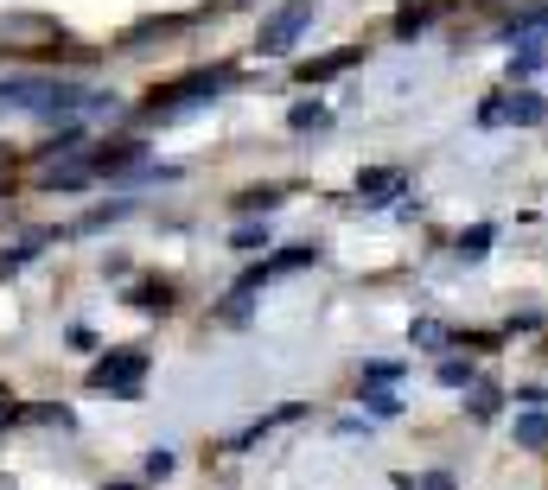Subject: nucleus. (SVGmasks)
Segmentation results:
<instances>
[{"label": "nucleus", "instance_id": "412c9836", "mask_svg": "<svg viewBox=\"0 0 548 490\" xmlns=\"http://www.w3.org/2000/svg\"><path fill=\"white\" fill-rule=\"evenodd\" d=\"M13 414H20V408H7V401H0V427H7V420H13Z\"/></svg>", "mask_w": 548, "mask_h": 490}, {"label": "nucleus", "instance_id": "4468645a", "mask_svg": "<svg viewBox=\"0 0 548 490\" xmlns=\"http://www.w3.org/2000/svg\"><path fill=\"white\" fill-rule=\"evenodd\" d=\"M166 300H173V287H141V293H134L141 312H166Z\"/></svg>", "mask_w": 548, "mask_h": 490}, {"label": "nucleus", "instance_id": "f8f14e48", "mask_svg": "<svg viewBox=\"0 0 548 490\" xmlns=\"http://www.w3.org/2000/svg\"><path fill=\"white\" fill-rule=\"evenodd\" d=\"M427 20H434V7H402V13H396V32L408 39V32H421Z\"/></svg>", "mask_w": 548, "mask_h": 490}, {"label": "nucleus", "instance_id": "f3484780", "mask_svg": "<svg viewBox=\"0 0 548 490\" xmlns=\"http://www.w3.org/2000/svg\"><path fill=\"white\" fill-rule=\"evenodd\" d=\"M485 249H491V230H485V223H478L472 236H459V255H485Z\"/></svg>", "mask_w": 548, "mask_h": 490}, {"label": "nucleus", "instance_id": "39448f33", "mask_svg": "<svg viewBox=\"0 0 548 490\" xmlns=\"http://www.w3.org/2000/svg\"><path fill=\"white\" fill-rule=\"evenodd\" d=\"M217 90H224V70H192V77L153 90V102H204V96H217Z\"/></svg>", "mask_w": 548, "mask_h": 490}, {"label": "nucleus", "instance_id": "7ed1b4c3", "mask_svg": "<svg viewBox=\"0 0 548 490\" xmlns=\"http://www.w3.org/2000/svg\"><path fill=\"white\" fill-rule=\"evenodd\" d=\"M141 376H147V350H109V357L90 370L96 389H115V395H134V389H141Z\"/></svg>", "mask_w": 548, "mask_h": 490}, {"label": "nucleus", "instance_id": "1a4fd4ad", "mask_svg": "<svg viewBox=\"0 0 548 490\" xmlns=\"http://www.w3.org/2000/svg\"><path fill=\"white\" fill-rule=\"evenodd\" d=\"M402 191V172H364L357 179V198H396Z\"/></svg>", "mask_w": 548, "mask_h": 490}, {"label": "nucleus", "instance_id": "9b49d317", "mask_svg": "<svg viewBox=\"0 0 548 490\" xmlns=\"http://www.w3.org/2000/svg\"><path fill=\"white\" fill-rule=\"evenodd\" d=\"M548 64V45H536V51H517L510 58V77H529V70H542Z\"/></svg>", "mask_w": 548, "mask_h": 490}, {"label": "nucleus", "instance_id": "2eb2a0df", "mask_svg": "<svg viewBox=\"0 0 548 490\" xmlns=\"http://www.w3.org/2000/svg\"><path fill=\"white\" fill-rule=\"evenodd\" d=\"M415 344H421V350H440V344H447V325L421 319V325H415Z\"/></svg>", "mask_w": 548, "mask_h": 490}, {"label": "nucleus", "instance_id": "423d86ee", "mask_svg": "<svg viewBox=\"0 0 548 490\" xmlns=\"http://www.w3.org/2000/svg\"><path fill=\"white\" fill-rule=\"evenodd\" d=\"M542 32H548V0H542V7H529L523 20H510V45H517V51H536Z\"/></svg>", "mask_w": 548, "mask_h": 490}, {"label": "nucleus", "instance_id": "9d476101", "mask_svg": "<svg viewBox=\"0 0 548 490\" xmlns=\"http://www.w3.org/2000/svg\"><path fill=\"white\" fill-rule=\"evenodd\" d=\"M472 376H478V370H472V363H459V357H447V363H440V382H447V389H466Z\"/></svg>", "mask_w": 548, "mask_h": 490}, {"label": "nucleus", "instance_id": "6e6552de", "mask_svg": "<svg viewBox=\"0 0 548 490\" xmlns=\"http://www.w3.org/2000/svg\"><path fill=\"white\" fill-rule=\"evenodd\" d=\"M357 64V51H338V58H319V64H300V83H325V77H338V70H351Z\"/></svg>", "mask_w": 548, "mask_h": 490}, {"label": "nucleus", "instance_id": "20e7f679", "mask_svg": "<svg viewBox=\"0 0 548 490\" xmlns=\"http://www.w3.org/2000/svg\"><path fill=\"white\" fill-rule=\"evenodd\" d=\"M548 115V102L536 96V90H510V96H491L485 109H478V121H485V128H510V121H542Z\"/></svg>", "mask_w": 548, "mask_h": 490}, {"label": "nucleus", "instance_id": "dca6fc26", "mask_svg": "<svg viewBox=\"0 0 548 490\" xmlns=\"http://www.w3.org/2000/svg\"><path fill=\"white\" fill-rule=\"evenodd\" d=\"M325 121H332V115H325L319 102H300V109H294V128H325Z\"/></svg>", "mask_w": 548, "mask_h": 490}, {"label": "nucleus", "instance_id": "a211bd4d", "mask_svg": "<svg viewBox=\"0 0 548 490\" xmlns=\"http://www.w3.org/2000/svg\"><path fill=\"white\" fill-rule=\"evenodd\" d=\"M274 198H281V191H243V198H236V204H243V210H268Z\"/></svg>", "mask_w": 548, "mask_h": 490}, {"label": "nucleus", "instance_id": "0eeeda50", "mask_svg": "<svg viewBox=\"0 0 548 490\" xmlns=\"http://www.w3.org/2000/svg\"><path fill=\"white\" fill-rule=\"evenodd\" d=\"M517 446H523V452H542V446H548V414H542V408L517 420Z\"/></svg>", "mask_w": 548, "mask_h": 490}, {"label": "nucleus", "instance_id": "f257e3e1", "mask_svg": "<svg viewBox=\"0 0 548 490\" xmlns=\"http://www.w3.org/2000/svg\"><path fill=\"white\" fill-rule=\"evenodd\" d=\"M90 102H102V96L83 90V83H64V77H7V83H0V109L71 115V109H90Z\"/></svg>", "mask_w": 548, "mask_h": 490}, {"label": "nucleus", "instance_id": "ddd939ff", "mask_svg": "<svg viewBox=\"0 0 548 490\" xmlns=\"http://www.w3.org/2000/svg\"><path fill=\"white\" fill-rule=\"evenodd\" d=\"M472 414H478V420L498 414V389H491V382H478V389H472Z\"/></svg>", "mask_w": 548, "mask_h": 490}, {"label": "nucleus", "instance_id": "6ab92c4d", "mask_svg": "<svg viewBox=\"0 0 548 490\" xmlns=\"http://www.w3.org/2000/svg\"><path fill=\"white\" fill-rule=\"evenodd\" d=\"M173 471V452H147V478H166Z\"/></svg>", "mask_w": 548, "mask_h": 490}, {"label": "nucleus", "instance_id": "f03ea898", "mask_svg": "<svg viewBox=\"0 0 548 490\" xmlns=\"http://www.w3.org/2000/svg\"><path fill=\"white\" fill-rule=\"evenodd\" d=\"M313 13H319V0H287L281 13H268V20H262V39H255V51H287L306 26H313Z\"/></svg>", "mask_w": 548, "mask_h": 490}, {"label": "nucleus", "instance_id": "aec40b11", "mask_svg": "<svg viewBox=\"0 0 548 490\" xmlns=\"http://www.w3.org/2000/svg\"><path fill=\"white\" fill-rule=\"evenodd\" d=\"M421 490H453V478H447V471H434V478H421Z\"/></svg>", "mask_w": 548, "mask_h": 490}]
</instances>
